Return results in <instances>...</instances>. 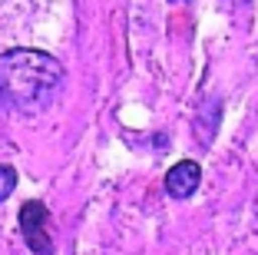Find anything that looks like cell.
Wrapping results in <instances>:
<instances>
[{
    "instance_id": "obj_1",
    "label": "cell",
    "mask_w": 258,
    "mask_h": 255,
    "mask_svg": "<svg viewBox=\"0 0 258 255\" xmlns=\"http://www.w3.org/2000/svg\"><path fill=\"white\" fill-rule=\"evenodd\" d=\"M63 86V67L56 57L33 46L7 50L0 57V99L20 113H43Z\"/></svg>"
},
{
    "instance_id": "obj_2",
    "label": "cell",
    "mask_w": 258,
    "mask_h": 255,
    "mask_svg": "<svg viewBox=\"0 0 258 255\" xmlns=\"http://www.w3.org/2000/svg\"><path fill=\"white\" fill-rule=\"evenodd\" d=\"M20 232L33 255H53V235H50V209L40 199L23 202L20 209Z\"/></svg>"
},
{
    "instance_id": "obj_3",
    "label": "cell",
    "mask_w": 258,
    "mask_h": 255,
    "mask_svg": "<svg viewBox=\"0 0 258 255\" xmlns=\"http://www.w3.org/2000/svg\"><path fill=\"white\" fill-rule=\"evenodd\" d=\"M199 182H202V166L196 159H182L166 173V192L172 199H189L199 189Z\"/></svg>"
},
{
    "instance_id": "obj_4",
    "label": "cell",
    "mask_w": 258,
    "mask_h": 255,
    "mask_svg": "<svg viewBox=\"0 0 258 255\" xmlns=\"http://www.w3.org/2000/svg\"><path fill=\"white\" fill-rule=\"evenodd\" d=\"M14 189H17V169L14 166H0V202L7 195H14Z\"/></svg>"
}]
</instances>
